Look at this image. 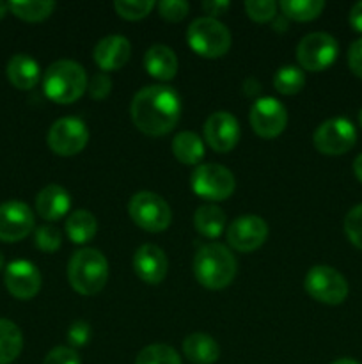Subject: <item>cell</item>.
Here are the masks:
<instances>
[{"label":"cell","instance_id":"obj_20","mask_svg":"<svg viewBox=\"0 0 362 364\" xmlns=\"http://www.w3.org/2000/svg\"><path fill=\"white\" fill-rule=\"evenodd\" d=\"M6 73L14 87L21 89V91H28V89H34L38 85L41 70H39V64L31 55L16 53L7 63Z\"/></svg>","mask_w":362,"mask_h":364},{"label":"cell","instance_id":"obj_18","mask_svg":"<svg viewBox=\"0 0 362 364\" xmlns=\"http://www.w3.org/2000/svg\"><path fill=\"white\" fill-rule=\"evenodd\" d=\"M131 45L124 36H106L94 48V63L103 71H117L128 63Z\"/></svg>","mask_w":362,"mask_h":364},{"label":"cell","instance_id":"obj_14","mask_svg":"<svg viewBox=\"0 0 362 364\" xmlns=\"http://www.w3.org/2000/svg\"><path fill=\"white\" fill-rule=\"evenodd\" d=\"M268 238V224L258 215H241L227 228V242L234 251L251 252Z\"/></svg>","mask_w":362,"mask_h":364},{"label":"cell","instance_id":"obj_10","mask_svg":"<svg viewBox=\"0 0 362 364\" xmlns=\"http://www.w3.org/2000/svg\"><path fill=\"white\" fill-rule=\"evenodd\" d=\"M339 46L327 32H311L297 46V59L305 71H323L336 60Z\"/></svg>","mask_w":362,"mask_h":364},{"label":"cell","instance_id":"obj_38","mask_svg":"<svg viewBox=\"0 0 362 364\" xmlns=\"http://www.w3.org/2000/svg\"><path fill=\"white\" fill-rule=\"evenodd\" d=\"M67 340H70V343L73 347H84V345H87L89 340H91V326L87 322H82V320L75 322L70 327V331H67Z\"/></svg>","mask_w":362,"mask_h":364},{"label":"cell","instance_id":"obj_24","mask_svg":"<svg viewBox=\"0 0 362 364\" xmlns=\"http://www.w3.org/2000/svg\"><path fill=\"white\" fill-rule=\"evenodd\" d=\"M98 231V220L89 210H77L66 220V233L73 244H87Z\"/></svg>","mask_w":362,"mask_h":364},{"label":"cell","instance_id":"obj_12","mask_svg":"<svg viewBox=\"0 0 362 364\" xmlns=\"http://www.w3.org/2000/svg\"><path fill=\"white\" fill-rule=\"evenodd\" d=\"M252 130L263 139H273L284 132L287 124L286 107L272 96L258 98L251 107Z\"/></svg>","mask_w":362,"mask_h":364},{"label":"cell","instance_id":"obj_16","mask_svg":"<svg viewBox=\"0 0 362 364\" xmlns=\"http://www.w3.org/2000/svg\"><path fill=\"white\" fill-rule=\"evenodd\" d=\"M204 139L209 148L219 153H227L240 141V124L231 112H215L206 119Z\"/></svg>","mask_w":362,"mask_h":364},{"label":"cell","instance_id":"obj_37","mask_svg":"<svg viewBox=\"0 0 362 364\" xmlns=\"http://www.w3.org/2000/svg\"><path fill=\"white\" fill-rule=\"evenodd\" d=\"M43 364H82L80 355L71 347H55L46 354Z\"/></svg>","mask_w":362,"mask_h":364},{"label":"cell","instance_id":"obj_30","mask_svg":"<svg viewBox=\"0 0 362 364\" xmlns=\"http://www.w3.org/2000/svg\"><path fill=\"white\" fill-rule=\"evenodd\" d=\"M135 364H181V358L169 345L155 343L138 352Z\"/></svg>","mask_w":362,"mask_h":364},{"label":"cell","instance_id":"obj_7","mask_svg":"<svg viewBox=\"0 0 362 364\" xmlns=\"http://www.w3.org/2000/svg\"><path fill=\"white\" fill-rule=\"evenodd\" d=\"M192 191L208 201H224L229 198L236 187L233 173L220 164L199 166L190 176Z\"/></svg>","mask_w":362,"mask_h":364},{"label":"cell","instance_id":"obj_13","mask_svg":"<svg viewBox=\"0 0 362 364\" xmlns=\"http://www.w3.org/2000/svg\"><path fill=\"white\" fill-rule=\"evenodd\" d=\"M34 213L31 206L21 201H6L0 205V242L23 240L34 230Z\"/></svg>","mask_w":362,"mask_h":364},{"label":"cell","instance_id":"obj_29","mask_svg":"<svg viewBox=\"0 0 362 364\" xmlns=\"http://www.w3.org/2000/svg\"><path fill=\"white\" fill-rule=\"evenodd\" d=\"M305 85V75L300 68L297 66H284L277 70L275 77H273V87L280 95H297L304 89Z\"/></svg>","mask_w":362,"mask_h":364},{"label":"cell","instance_id":"obj_19","mask_svg":"<svg viewBox=\"0 0 362 364\" xmlns=\"http://www.w3.org/2000/svg\"><path fill=\"white\" fill-rule=\"evenodd\" d=\"M71 196L60 185H46L35 198V212L45 220H59L70 212Z\"/></svg>","mask_w":362,"mask_h":364},{"label":"cell","instance_id":"obj_27","mask_svg":"<svg viewBox=\"0 0 362 364\" xmlns=\"http://www.w3.org/2000/svg\"><path fill=\"white\" fill-rule=\"evenodd\" d=\"M283 16L295 21H311L325 9L323 0H284L279 4Z\"/></svg>","mask_w":362,"mask_h":364},{"label":"cell","instance_id":"obj_6","mask_svg":"<svg viewBox=\"0 0 362 364\" xmlns=\"http://www.w3.org/2000/svg\"><path fill=\"white\" fill-rule=\"evenodd\" d=\"M128 213L131 220L148 233H162L170 226L172 213L165 199L153 192H137L130 199Z\"/></svg>","mask_w":362,"mask_h":364},{"label":"cell","instance_id":"obj_1","mask_svg":"<svg viewBox=\"0 0 362 364\" xmlns=\"http://www.w3.org/2000/svg\"><path fill=\"white\" fill-rule=\"evenodd\" d=\"M130 112L142 134L162 137L180 121L181 100L169 85H148L133 96Z\"/></svg>","mask_w":362,"mask_h":364},{"label":"cell","instance_id":"obj_28","mask_svg":"<svg viewBox=\"0 0 362 364\" xmlns=\"http://www.w3.org/2000/svg\"><path fill=\"white\" fill-rule=\"evenodd\" d=\"M55 9L53 2H45V0H27V2H9V11L25 21H43L50 16Z\"/></svg>","mask_w":362,"mask_h":364},{"label":"cell","instance_id":"obj_23","mask_svg":"<svg viewBox=\"0 0 362 364\" xmlns=\"http://www.w3.org/2000/svg\"><path fill=\"white\" fill-rule=\"evenodd\" d=\"M172 153L177 162L195 166L204 159V144L194 132H180L172 141Z\"/></svg>","mask_w":362,"mask_h":364},{"label":"cell","instance_id":"obj_36","mask_svg":"<svg viewBox=\"0 0 362 364\" xmlns=\"http://www.w3.org/2000/svg\"><path fill=\"white\" fill-rule=\"evenodd\" d=\"M87 91L92 100H105L112 91V80L106 73H96L91 80L87 82Z\"/></svg>","mask_w":362,"mask_h":364},{"label":"cell","instance_id":"obj_31","mask_svg":"<svg viewBox=\"0 0 362 364\" xmlns=\"http://www.w3.org/2000/svg\"><path fill=\"white\" fill-rule=\"evenodd\" d=\"M114 7H116L117 14H119L121 18L130 21H137L151 13V9L155 7V2H151V0H117V2L114 4Z\"/></svg>","mask_w":362,"mask_h":364},{"label":"cell","instance_id":"obj_11","mask_svg":"<svg viewBox=\"0 0 362 364\" xmlns=\"http://www.w3.org/2000/svg\"><path fill=\"white\" fill-rule=\"evenodd\" d=\"M89 132L84 121L77 117H62L50 127L48 148L60 156H73L87 146Z\"/></svg>","mask_w":362,"mask_h":364},{"label":"cell","instance_id":"obj_25","mask_svg":"<svg viewBox=\"0 0 362 364\" xmlns=\"http://www.w3.org/2000/svg\"><path fill=\"white\" fill-rule=\"evenodd\" d=\"M23 348V334L14 322L0 318V364L16 361Z\"/></svg>","mask_w":362,"mask_h":364},{"label":"cell","instance_id":"obj_22","mask_svg":"<svg viewBox=\"0 0 362 364\" xmlns=\"http://www.w3.org/2000/svg\"><path fill=\"white\" fill-rule=\"evenodd\" d=\"M183 354L194 364H213L219 361L220 347L208 334L194 333L185 338Z\"/></svg>","mask_w":362,"mask_h":364},{"label":"cell","instance_id":"obj_21","mask_svg":"<svg viewBox=\"0 0 362 364\" xmlns=\"http://www.w3.org/2000/svg\"><path fill=\"white\" fill-rule=\"evenodd\" d=\"M144 68L158 80H172L177 73V57L169 46L153 45L144 55Z\"/></svg>","mask_w":362,"mask_h":364},{"label":"cell","instance_id":"obj_5","mask_svg":"<svg viewBox=\"0 0 362 364\" xmlns=\"http://www.w3.org/2000/svg\"><path fill=\"white\" fill-rule=\"evenodd\" d=\"M188 46L206 59H219L231 48V32L216 18H195L187 31Z\"/></svg>","mask_w":362,"mask_h":364},{"label":"cell","instance_id":"obj_47","mask_svg":"<svg viewBox=\"0 0 362 364\" xmlns=\"http://www.w3.org/2000/svg\"><path fill=\"white\" fill-rule=\"evenodd\" d=\"M2 269H4V255L0 252V270H2Z\"/></svg>","mask_w":362,"mask_h":364},{"label":"cell","instance_id":"obj_3","mask_svg":"<svg viewBox=\"0 0 362 364\" xmlns=\"http://www.w3.org/2000/svg\"><path fill=\"white\" fill-rule=\"evenodd\" d=\"M67 279L77 294L85 297L99 294L109 281V262L98 249H80L67 263Z\"/></svg>","mask_w":362,"mask_h":364},{"label":"cell","instance_id":"obj_33","mask_svg":"<svg viewBox=\"0 0 362 364\" xmlns=\"http://www.w3.org/2000/svg\"><path fill=\"white\" fill-rule=\"evenodd\" d=\"M35 247L41 249L45 252H55L59 251L60 244H62V237H60V231L53 226H39L34 233Z\"/></svg>","mask_w":362,"mask_h":364},{"label":"cell","instance_id":"obj_40","mask_svg":"<svg viewBox=\"0 0 362 364\" xmlns=\"http://www.w3.org/2000/svg\"><path fill=\"white\" fill-rule=\"evenodd\" d=\"M229 7L231 2H227V0H204V2H202V9H204V13L208 14L209 18H215L227 13Z\"/></svg>","mask_w":362,"mask_h":364},{"label":"cell","instance_id":"obj_35","mask_svg":"<svg viewBox=\"0 0 362 364\" xmlns=\"http://www.w3.org/2000/svg\"><path fill=\"white\" fill-rule=\"evenodd\" d=\"M160 16L167 21H181L190 11V6L185 0H162L158 4Z\"/></svg>","mask_w":362,"mask_h":364},{"label":"cell","instance_id":"obj_34","mask_svg":"<svg viewBox=\"0 0 362 364\" xmlns=\"http://www.w3.org/2000/svg\"><path fill=\"white\" fill-rule=\"evenodd\" d=\"M344 233L357 249H362V205L353 206L344 219Z\"/></svg>","mask_w":362,"mask_h":364},{"label":"cell","instance_id":"obj_46","mask_svg":"<svg viewBox=\"0 0 362 364\" xmlns=\"http://www.w3.org/2000/svg\"><path fill=\"white\" fill-rule=\"evenodd\" d=\"M273 27H275L277 31H279V27H283V31H284V28H286V21H280V20H277L275 23H273Z\"/></svg>","mask_w":362,"mask_h":364},{"label":"cell","instance_id":"obj_44","mask_svg":"<svg viewBox=\"0 0 362 364\" xmlns=\"http://www.w3.org/2000/svg\"><path fill=\"white\" fill-rule=\"evenodd\" d=\"M7 11H9V2H2V0H0V20L6 18Z\"/></svg>","mask_w":362,"mask_h":364},{"label":"cell","instance_id":"obj_39","mask_svg":"<svg viewBox=\"0 0 362 364\" xmlns=\"http://www.w3.org/2000/svg\"><path fill=\"white\" fill-rule=\"evenodd\" d=\"M348 66L353 71V75L362 78V38L351 43L348 50Z\"/></svg>","mask_w":362,"mask_h":364},{"label":"cell","instance_id":"obj_4","mask_svg":"<svg viewBox=\"0 0 362 364\" xmlns=\"http://www.w3.org/2000/svg\"><path fill=\"white\" fill-rule=\"evenodd\" d=\"M87 89V75L78 63L60 59L50 64L43 78V91L52 102L67 105L80 98Z\"/></svg>","mask_w":362,"mask_h":364},{"label":"cell","instance_id":"obj_9","mask_svg":"<svg viewBox=\"0 0 362 364\" xmlns=\"http://www.w3.org/2000/svg\"><path fill=\"white\" fill-rule=\"evenodd\" d=\"M357 141L355 127L344 117H332L316 128L312 135L314 148L329 156H339L350 151Z\"/></svg>","mask_w":362,"mask_h":364},{"label":"cell","instance_id":"obj_48","mask_svg":"<svg viewBox=\"0 0 362 364\" xmlns=\"http://www.w3.org/2000/svg\"><path fill=\"white\" fill-rule=\"evenodd\" d=\"M358 121H361V127H362V109H361V112H358Z\"/></svg>","mask_w":362,"mask_h":364},{"label":"cell","instance_id":"obj_32","mask_svg":"<svg viewBox=\"0 0 362 364\" xmlns=\"http://www.w3.org/2000/svg\"><path fill=\"white\" fill-rule=\"evenodd\" d=\"M277 9H279V4L273 0H247L245 2V11H247L248 18L258 23L272 21L277 16Z\"/></svg>","mask_w":362,"mask_h":364},{"label":"cell","instance_id":"obj_15","mask_svg":"<svg viewBox=\"0 0 362 364\" xmlns=\"http://www.w3.org/2000/svg\"><path fill=\"white\" fill-rule=\"evenodd\" d=\"M4 283L13 297L20 301H31L41 290V274L34 263L18 259L6 267Z\"/></svg>","mask_w":362,"mask_h":364},{"label":"cell","instance_id":"obj_43","mask_svg":"<svg viewBox=\"0 0 362 364\" xmlns=\"http://www.w3.org/2000/svg\"><path fill=\"white\" fill-rule=\"evenodd\" d=\"M353 173L358 181H362V153L353 160Z\"/></svg>","mask_w":362,"mask_h":364},{"label":"cell","instance_id":"obj_42","mask_svg":"<svg viewBox=\"0 0 362 364\" xmlns=\"http://www.w3.org/2000/svg\"><path fill=\"white\" fill-rule=\"evenodd\" d=\"M243 92L248 98H256L261 92V85H259V82L256 78H247L243 82Z\"/></svg>","mask_w":362,"mask_h":364},{"label":"cell","instance_id":"obj_8","mask_svg":"<svg viewBox=\"0 0 362 364\" xmlns=\"http://www.w3.org/2000/svg\"><path fill=\"white\" fill-rule=\"evenodd\" d=\"M304 288L314 301L337 306L348 297V283L341 272L327 265H316L307 272Z\"/></svg>","mask_w":362,"mask_h":364},{"label":"cell","instance_id":"obj_41","mask_svg":"<svg viewBox=\"0 0 362 364\" xmlns=\"http://www.w3.org/2000/svg\"><path fill=\"white\" fill-rule=\"evenodd\" d=\"M350 25L357 32H362V0L350 9Z\"/></svg>","mask_w":362,"mask_h":364},{"label":"cell","instance_id":"obj_26","mask_svg":"<svg viewBox=\"0 0 362 364\" xmlns=\"http://www.w3.org/2000/svg\"><path fill=\"white\" fill-rule=\"evenodd\" d=\"M194 226L202 237L216 238L226 228V213L215 205L199 206L194 215Z\"/></svg>","mask_w":362,"mask_h":364},{"label":"cell","instance_id":"obj_45","mask_svg":"<svg viewBox=\"0 0 362 364\" xmlns=\"http://www.w3.org/2000/svg\"><path fill=\"white\" fill-rule=\"evenodd\" d=\"M332 364H361V363H357L355 359H350V358H343V359H337V361H334Z\"/></svg>","mask_w":362,"mask_h":364},{"label":"cell","instance_id":"obj_2","mask_svg":"<svg viewBox=\"0 0 362 364\" xmlns=\"http://www.w3.org/2000/svg\"><path fill=\"white\" fill-rule=\"evenodd\" d=\"M236 259L226 245L212 242L195 252L194 276L199 284L208 290H222L229 287L236 277Z\"/></svg>","mask_w":362,"mask_h":364},{"label":"cell","instance_id":"obj_17","mask_svg":"<svg viewBox=\"0 0 362 364\" xmlns=\"http://www.w3.org/2000/svg\"><path fill=\"white\" fill-rule=\"evenodd\" d=\"M135 274L148 284H158L165 279L169 262L158 245L144 244L137 249L133 256Z\"/></svg>","mask_w":362,"mask_h":364}]
</instances>
